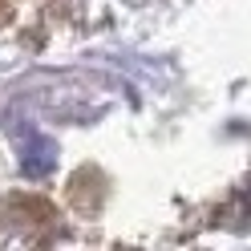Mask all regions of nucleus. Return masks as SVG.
Instances as JSON below:
<instances>
[{"label": "nucleus", "mask_w": 251, "mask_h": 251, "mask_svg": "<svg viewBox=\"0 0 251 251\" xmlns=\"http://www.w3.org/2000/svg\"><path fill=\"white\" fill-rule=\"evenodd\" d=\"M53 166H57V146L49 142V138L33 134V138L25 142V154H21V170H25L28 178H45Z\"/></svg>", "instance_id": "f257e3e1"}, {"label": "nucleus", "mask_w": 251, "mask_h": 251, "mask_svg": "<svg viewBox=\"0 0 251 251\" xmlns=\"http://www.w3.org/2000/svg\"><path fill=\"white\" fill-rule=\"evenodd\" d=\"M8 12H12V8H8V0H0V25L8 21Z\"/></svg>", "instance_id": "7ed1b4c3"}, {"label": "nucleus", "mask_w": 251, "mask_h": 251, "mask_svg": "<svg viewBox=\"0 0 251 251\" xmlns=\"http://www.w3.org/2000/svg\"><path fill=\"white\" fill-rule=\"evenodd\" d=\"M12 207H17L21 215H28V223H53V202H45V199H12Z\"/></svg>", "instance_id": "f03ea898"}]
</instances>
